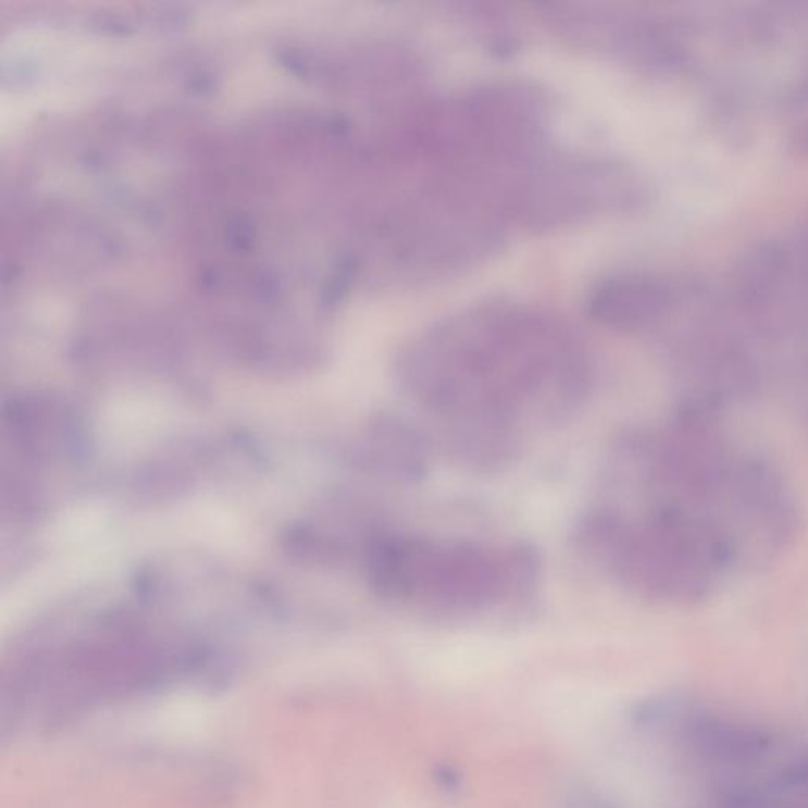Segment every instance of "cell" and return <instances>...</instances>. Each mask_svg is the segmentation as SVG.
Instances as JSON below:
<instances>
[{"mask_svg":"<svg viewBox=\"0 0 808 808\" xmlns=\"http://www.w3.org/2000/svg\"><path fill=\"white\" fill-rule=\"evenodd\" d=\"M618 461L639 512L698 535L741 576L775 562L799 535L792 482L719 412L681 405L662 425L625 437Z\"/></svg>","mask_w":808,"mask_h":808,"instance_id":"6da1fadb","label":"cell"},{"mask_svg":"<svg viewBox=\"0 0 808 808\" xmlns=\"http://www.w3.org/2000/svg\"><path fill=\"white\" fill-rule=\"evenodd\" d=\"M398 383L444 422L526 418L561 423L589 395V370L561 335L531 321H486L444 331L406 352Z\"/></svg>","mask_w":808,"mask_h":808,"instance_id":"7a4b0ae2","label":"cell"},{"mask_svg":"<svg viewBox=\"0 0 808 808\" xmlns=\"http://www.w3.org/2000/svg\"><path fill=\"white\" fill-rule=\"evenodd\" d=\"M643 722L685 768L706 776L711 786L760 775L793 748L790 737L772 723L692 692L650 703Z\"/></svg>","mask_w":808,"mask_h":808,"instance_id":"3957f363","label":"cell"},{"mask_svg":"<svg viewBox=\"0 0 808 808\" xmlns=\"http://www.w3.org/2000/svg\"><path fill=\"white\" fill-rule=\"evenodd\" d=\"M538 559L531 548L495 552L477 544H436L401 535L394 565L397 604L447 614L488 610L534 589Z\"/></svg>","mask_w":808,"mask_h":808,"instance_id":"277c9868","label":"cell"},{"mask_svg":"<svg viewBox=\"0 0 808 808\" xmlns=\"http://www.w3.org/2000/svg\"><path fill=\"white\" fill-rule=\"evenodd\" d=\"M365 461L384 477L414 484L430 469L428 440L400 415H383L366 433Z\"/></svg>","mask_w":808,"mask_h":808,"instance_id":"5b68a950","label":"cell"}]
</instances>
